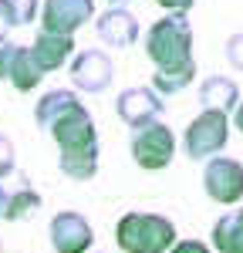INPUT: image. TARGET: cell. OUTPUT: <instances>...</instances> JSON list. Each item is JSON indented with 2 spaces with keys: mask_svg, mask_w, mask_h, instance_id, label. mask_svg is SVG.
Here are the masks:
<instances>
[{
  "mask_svg": "<svg viewBox=\"0 0 243 253\" xmlns=\"http://www.w3.org/2000/svg\"><path fill=\"white\" fill-rule=\"evenodd\" d=\"M40 78H44V71H40L38 61H34V51L31 47H17V58H14V68H10V78L7 81L17 91H34Z\"/></svg>",
  "mask_w": 243,
  "mask_h": 253,
  "instance_id": "2e32d148",
  "label": "cell"
},
{
  "mask_svg": "<svg viewBox=\"0 0 243 253\" xmlns=\"http://www.w3.org/2000/svg\"><path fill=\"white\" fill-rule=\"evenodd\" d=\"M115 243L125 253H169L176 247V226L159 213H125L115 226Z\"/></svg>",
  "mask_w": 243,
  "mask_h": 253,
  "instance_id": "3957f363",
  "label": "cell"
},
{
  "mask_svg": "<svg viewBox=\"0 0 243 253\" xmlns=\"http://www.w3.org/2000/svg\"><path fill=\"white\" fill-rule=\"evenodd\" d=\"M7 203H10V196H7V189L0 186V219L7 216Z\"/></svg>",
  "mask_w": 243,
  "mask_h": 253,
  "instance_id": "d4e9b609",
  "label": "cell"
},
{
  "mask_svg": "<svg viewBox=\"0 0 243 253\" xmlns=\"http://www.w3.org/2000/svg\"><path fill=\"white\" fill-rule=\"evenodd\" d=\"M226 61H230L237 71H243V31L226 41Z\"/></svg>",
  "mask_w": 243,
  "mask_h": 253,
  "instance_id": "44dd1931",
  "label": "cell"
},
{
  "mask_svg": "<svg viewBox=\"0 0 243 253\" xmlns=\"http://www.w3.org/2000/svg\"><path fill=\"white\" fill-rule=\"evenodd\" d=\"M108 3H112V7H122V3H125V0H108Z\"/></svg>",
  "mask_w": 243,
  "mask_h": 253,
  "instance_id": "4316f807",
  "label": "cell"
},
{
  "mask_svg": "<svg viewBox=\"0 0 243 253\" xmlns=\"http://www.w3.org/2000/svg\"><path fill=\"white\" fill-rule=\"evenodd\" d=\"M128 145H132V159L142 169H149V172L165 169L172 162V156H176V135H172L169 125H162L159 118L149 122V125L132 128V142Z\"/></svg>",
  "mask_w": 243,
  "mask_h": 253,
  "instance_id": "5b68a950",
  "label": "cell"
},
{
  "mask_svg": "<svg viewBox=\"0 0 243 253\" xmlns=\"http://www.w3.org/2000/svg\"><path fill=\"white\" fill-rule=\"evenodd\" d=\"M14 166H17V149L7 135H0V179L14 172Z\"/></svg>",
  "mask_w": 243,
  "mask_h": 253,
  "instance_id": "ac0fdd59",
  "label": "cell"
},
{
  "mask_svg": "<svg viewBox=\"0 0 243 253\" xmlns=\"http://www.w3.org/2000/svg\"><path fill=\"white\" fill-rule=\"evenodd\" d=\"M47 132L61 149V172L68 179H78V182L95 179V172H98V135H95V122H91L84 105H75Z\"/></svg>",
  "mask_w": 243,
  "mask_h": 253,
  "instance_id": "7a4b0ae2",
  "label": "cell"
},
{
  "mask_svg": "<svg viewBox=\"0 0 243 253\" xmlns=\"http://www.w3.org/2000/svg\"><path fill=\"white\" fill-rule=\"evenodd\" d=\"M38 210H40V196L24 186L17 193H10V203H7V216H3V219L17 223V219H27L31 213H38Z\"/></svg>",
  "mask_w": 243,
  "mask_h": 253,
  "instance_id": "e0dca14e",
  "label": "cell"
},
{
  "mask_svg": "<svg viewBox=\"0 0 243 253\" xmlns=\"http://www.w3.org/2000/svg\"><path fill=\"white\" fill-rule=\"evenodd\" d=\"M71 84L78 88V91H91V95H101L108 84H112V75H115V68H112V58L98 51V47H88V51H81L71 58Z\"/></svg>",
  "mask_w": 243,
  "mask_h": 253,
  "instance_id": "ba28073f",
  "label": "cell"
},
{
  "mask_svg": "<svg viewBox=\"0 0 243 253\" xmlns=\"http://www.w3.org/2000/svg\"><path fill=\"white\" fill-rule=\"evenodd\" d=\"M10 7H14V17H17L20 27L38 17V0H10Z\"/></svg>",
  "mask_w": 243,
  "mask_h": 253,
  "instance_id": "ffe728a7",
  "label": "cell"
},
{
  "mask_svg": "<svg viewBox=\"0 0 243 253\" xmlns=\"http://www.w3.org/2000/svg\"><path fill=\"white\" fill-rule=\"evenodd\" d=\"M91 17H95V0H44V7H40V31L75 34Z\"/></svg>",
  "mask_w": 243,
  "mask_h": 253,
  "instance_id": "52a82bcc",
  "label": "cell"
},
{
  "mask_svg": "<svg viewBox=\"0 0 243 253\" xmlns=\"http://www.w3.org/2000/svg\"><path fill=\"white\" fill-rule=\"evenodd\" d=\"M233 125H237V128L243 132V101L237 105V108H233Z\"/></svg>",
  "mask_w": 243,
  "mask_h": 253,
  "instance_id": "484cf974",
  "label": "cell"
},
{
  "mask_svg": "<svg viewBox=\"0 0 243 253\" xmlns=\"http://www.w3.org/2000/svg\"><path fill=\"white\" fill-rule=\"evenodd\" d=\"M51 243H54V253H88L95 243L91 223L75 210H61L51 219Z\"/></svg>",
  "mask_w": 243,
  "mask_h": 253,
  "instance_id": "30bf717a",
  "label": "cell"
},
{
  "mask_svg": "<svg viewBox=\"0 0 243 253\" xmlns=\"http://www.w3.org/2000/svg\"><path fill=\"white\" fill-rule=\"evenodd\" d=\"M75 105H81L75 91H68V88H54V91H47V95L38 98V105H34V122H38L40 128H51V125H54L61 115H68Z\"/></svg>",
  "mask_w": 243,
  "mask_h": 253,
  "instance_id": "5bb4252c",
  "label": "cell"
},
{
  "mask_svg": "<svg viewBox=\"0 0 243 253\" xmlns=\"http://www.w3.org/2000/svg\"><path fill=\"white\" fill-rule=\"evenodd\" d=\"M20 44H10V41H0V81L10 78V68H14V58H17Z\"/></svg>",
  "mask_w": 243,
  "mask_h": 253,
  "instance_id": "d6986e66",
  "label": "cell"
},
{
  "mask_svg": "<svg viewBox=\"0 0 243 253\" xmlns=\"http://www.w3.org/2000/svg\"><path fill=\"white\" fill-rule=\"evenodd\" d=\"M34 61L40 64V71H58L64 68V61L75 58V34H51V31H40L38 41L31 44Z\"/></svg>",
  "mask_w": 243,
  "mask_h": 253,
  "instance_id": "7c38bea8",
  "label": "cell"
},
{
  "mask_svg": "<svg viewBox=\"0 0 243 253\" xmlns=\"http://www.w3.org/2000/svg\"><path fill=\"white\" fill-rule=\"evenodd\" d=\"M169 253H213L206 243H200V240H182V243H176Z\"/></svg>",
  "mask_w": 243,
  "mask_h": 253,
  "instance_id": "603a6c76",
  "label": "cell"
},
{
  "mask_svg": "<svg viewBox=\"0 0 243 253\" xmlns=\"http://www.w3.org/2000/svg\"><path fill=\"white\" fill-rule=\"evenodd\" d=\"M10 27H20L17 17H14V7H10V0H0V41H7V31Z\"/></svg>",
  "mask_w": 243,
  "mask_h": 253,
  "instance_id": "7402d4cb",
  "label": "cell"
},
{
  "mask_svg": "<svg viewBox=\"0 0 243 253\" xmlns=\"http://www.w3.org/2000/svg\"><path fill=\"white\" fill-rule=\"evenodd\" d=\"M230 138V118L226 112H213V108H202L200 115L189 122L182 145H186V156L193 162H206L220 152Z\"/></svg>",
  "mask_w": 243,
  "mask_h": 253,
  "instance_id": "277c9868",
  "label": "cell"
},
{
  "mask_svg": "<svg viewBox=\"0 0 243 253\" xmlns=\"http://www.w3.org/2000/svg\"><path fill=\"white\" fill-rule=\"evenodd\" d=\"M202 189L213 203L233 206L243 199V166L230 156H213L202 166Z\"/></svg>",
  "mask_w": 243,
  "mask_h": 253,
  "instance_id": "8992f818",
  "label": "cell"
},
{
  "mask_svg": "<svg viewBox=\"0 0 243 253\" xmlns=\"http://www.w3.org/2000/svg\"><path fill=\"white\" fill-rule=\"evenodd\" d=\"M200 105L202 108H213V112H230L240 105V88L237 81L223 78V75H209L200 84Z\"/></svg>",
  "mask_w": 243,
  "mask_h": 253,
  "instance_id": "4fadbf2b",
  "label": "cell"
},
{
  "mask_svg": "<svg viewBox=\"0 0 243 253\" xmlns=\"http://www.w3.org/2000/svg\"><path fill=\"white\" fill-rule=\"evenodd\" d=\"M145 54L156 64L152 88L165 95H179L196 78V61H193V27L186 14H165L156 20L145 34Z\"/></svg>",
  "mask_w": 243,
  "mask_h": 253,
  "instance_id": "6da1fadb",
  "label": "cell"
},
{
  "mask_svg": "<svg viewBox=\"0 0 243 253\" xmlns=\"http://www.w3.org/2000/svg\"><path fill=\"white\" fill-rule=\"evenodd\" d=\"M95 31H98V38L108 47H132L139 41V20H135L132 10H125V7H108L98 17Z\"/></svg>",
  "mask_w": 243,
  "mask_h": 253,
  "instance_id": "8fae6325",
  "label": "cell"
},
{
  "mask_svg": "<svg viewBox=\"0 0 243 253\" xmlns=\"http://www.w3.org/2000/svg\"><path fill=\"white\" fill-rule=\"evenodd\" d=\"M115 112H119V118L128 128H139V125L156 122V118L165 112V105H162V95L152 84H135V88H125L119 95Z\"/></svg>",
  "mask_w": 243,
  "mask_h": 253,
  "instance_id": "9c48e42d",
  "label": "cell"
},
{
  "mask_svg": "<svg viewBox=\"0 0 243 253\" xmlns=\"http://www.w3.org/2000/svg\"><path fill=\"white\" fill-rule=\"evenodd\" d=\"M165 14H186L189 7H193V0H156Z\"/></svg>",
  "mask_w": 243,
  "mask_h": 253,
  "instance_id": "cb8c5ba5",
  "label": "cell"
},
{
  "mask_svg": "<svg viewBox=\"0 0 243 253\" xmlns=\"http://www.w3.org/2000/svg\"><path fill=\"white\" fill-rule=\"evenodd\" d=\"M213 243L220 253H243V206L237 213H226L213 226Z\"/></svg>",
  "mask_w": 243,
  "mask_h": 253,
  "instance_id": "9a60e30c",
  "label": "cell"
}]
</instances>
